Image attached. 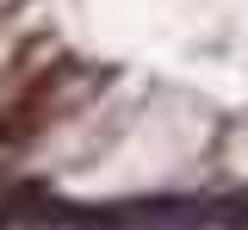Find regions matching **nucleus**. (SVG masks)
Masks as SVG:
<instances>
[{"mask_svg":"<svg viewBox=\"0 0 248 230\" xmlns=\"http://www.w3.org/2000/svg\"><path fill=\"white\" fill-rule=\"evenodd\" d=\"M93 81L81 75L75 63H50L44 75H31L19 94L6 99V112H0V149H19V143H31L37 131H50L62 118V106L75 94H87Z\"/></svg>","mask_w":248,"mask_h":230,"instance_id":"1","label":"nucleus"}]
</instances>
